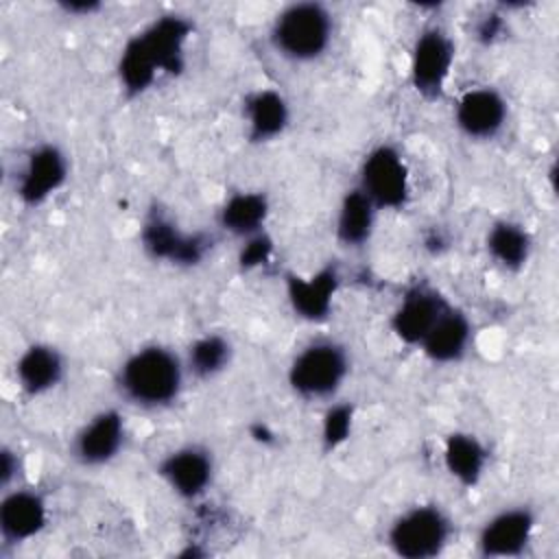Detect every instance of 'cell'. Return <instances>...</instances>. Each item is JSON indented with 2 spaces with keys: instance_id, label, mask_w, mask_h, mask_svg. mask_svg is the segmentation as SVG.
<instances>
[{
  "instance_id": "cell-27",
  "label": "cell",
  "mask_w": 559,
  "mask_h": 559,
  "mask_svg": "<svg viewBox=\"0 0 559 559\" xmlns=\"http://www.w3.org/2000/svg\"><path fill=\"white\" fill-rule=\"evenodd\" d=\"M17 474H20V456L13 448L4 445L0 450V487H2V491L11 489L15 485Z\"/></svg>"
},
{
  "instance_id": "cell-1",
  "label": "cell",
  "mask_w": 559,
  "mask_h": 559,
  "mask_svg": "<svg viewBox=\"0 0 559 559\" xmlns=\"http://www.w3.org/2000/svg\"><path fill=\"white\" fill-rule=\"evenodd\" d=\"M190 35L192 24L186 17L162 15L127 39L116 66L120 90L129 98L142 96L162 74H179Z\"/></svg>"
},
{
  "instance_id": "cell-21",
  "label": "cell",
  "mask_w": 559,
  "mask_h": 559,
  "mask_svg": "<svg viewBox=\"0 0 559 559\" xmlns=\"http://www.w3.org/2000/svg\"><path fill=\"white\" fill-rule=\"evenodd\" d=\"M378 207L358 188L345 190L334 214V238L343 249H362L376 231Z\"/></svg>"
},
{
  "instance_id": "cell-2",
  "label": "cell",
  "mask_w": 559,
  "mask_h": 559,
  "mask_svg": "<svg viewBox=\"0 0 559 559\" xmlns=\"http://www.w3.org/2000/svg\"><path fill=\"white\" fill-rule=\"evenodd\" d=\"M188 378L183 356L162 343H148L131 354L116 369V391L133 408L164 411L173 406Z\"/></svg>"
},
{
  "instance_id": "cell-10",
  "label": "cell",
  "mask_w": 559,
  "mask_h": 559,
  "mask_svg": "<svg viewBox=\"0 0 559 559\" xmlns=\"http://www.w3.org/2000/svg\"><path fill=\"white\" fill-rule=\"evenodd\" d=\"M162 483L181 500H199L214 483V454L199 443H183L168 450L157 467Z\"/></svg>"
},
{
  "instance_id": "cell-22",
  "label": "cell",
  "mask_w": 559,
  "mask_h": 559,
  "mask_svg": "<svg viewBox=\"0 0 559 559\" xmlns=\"http://www.w3.org/2000/svg\"><path fill=\"white\" fill-rule=\"evenodd\" d=\"M271 216V201L262 190L231 192L218 207V225L234 238H251L264 231Z\"/></svg>"
},
{
  "instance_id": "cell-9",
  "label": "cell",
  "mask_w": 559,
  "mask_h": 559,
  "mask_svg": "<svg viewBox=\"0 0 559 559\" xmlns=\"http://www.w3.org/2000/svg\"><path fill=\"white\" fill-rule=\"evenodd\" d=\"M537 515L526 504L504 507L491 513L478 528L476 550L480 557L507 559L526 552L535 537Z\"/></svg>"
},
{
  "instance_id": "cell-15",
  "label": "cell",
  "mask_w": 559,
  "mask_h": 559,
  "mask_svg": "<svg viewBox=\"0 0 559 559\" xmlns=\"http://www.w3.org/2000/svg\"><path fill=\"white\" fill-rule=\"evenodd\" d=\"M445 301L435 288L413 286L408 288L391 312V332L408 347H419L432 323L445 310Z\"/></svg>"
},
{
  "instance_id": "cell-7",
  "label": "cell",
  "mask_w": 559,
  "mask_h": 559,
  "mask_svg": "<svg viewBox=\"0 0 559 559\" xmlns=\"http://www.w3.org/2000/svg\"><path fill=\"white\" fill-rule=\"evenodd\" d=\"M456 59V44L441 24L421 28L408 55L411 87L424 100H439L448 87Z\"/></svg>"
},
{
  "instance_id": "cell-4",
  "label": "cell",
  "mask_w": 559,
  "mask_h": 559,
  "mask_svg": "<svg viewBox=\"0 0 559 559\" xmlns=\"http://www.w3.org/2000/svg\"><path fill=\"white\" fill-rule=\"evenodd\" d=\"M352 371V358L343 343L314 338L288 362L286 382L290 391L308 402H332Z\"/></svg>"
},
{
  "instance_id": "cell-26",
  "label": "cell",
  "mask_w": 559,
  "mask_h": 559,
  "mask_svg": "<svg viewBox=\"0 0 559 559\" xmlns=\"http://www.w3.org/2000/svg\"><path fill=\"white\" fill-rule=\"evenodd\" d=\"M273 255V240L266 231H260L251 238H245L238 249V264L242 271H253L266 264Z\"/></svg>"
},
{
  "instance_id": "cell-6",
  "label": "cell",
  "mask_w": 559,
  "mask_h": 559,
  "mask_svg": "<svg viewBox=\"0 0 559 559\" xmlns=\"http://www.w3.org/2000/svg\"><path fill=\"white\" fill-rule=\"evenodd\" d=\"M371 203L382 212H400L411 201V170L393 144H376L371 146L358 166V183H356Z\"/></svg>"
},
{
  "instance_id": "cell-12",
  "label": "cell",
  "mask_w": 559,
  "mask_h": 559,
  "mask_svg": "<svg viewBox=\"0 0 559 559\" xmlns=\"http://www.w3.org/2000/svg\"><path fill=\"white\" fill-rule=\"evenodd\" d=\"M68 175L70 162L63 148L50 142L37 144L17 173L15 194L22 205L39 207L66 186Z\"/></svg>"
},
{
  "instance_id": "cell-23",
  "label": "cell",
  "mask_w": 559,
  "mask_h": 559,
  "mask_svg": "<svg viewBox=\"0 0 559 559\" xmlns=\"http://www.w3.org/2000/svg\"><path fill=\"white\" fill-rule=\"evenodd\" d=\"M485 251L496 266L518 273L533 255V236L520 221L500 218L485 234Z\"/></svg>"
},
{
  "instance_id": "cell-13",
  "label": "cell",
  "mask_w": 559,
  "mask_h": 559,
  "mask_svg": "<svg viewBox=\"0 0 559 559\" xmlns=\"http://www.w3.org/2000/svg\"><path fill=\"white\" fill-rule=\"evenodd\" d=\"M140 240L151 258L179 266L199 264L207 253V240L201 234L181 231L177 223L162 212L148 214Z\"/></svg>"
},
{
  "instance_id": "cell-8",
  "label": "cell",
  "mask_w": 559,
  "mask_h": 559,
  "mask_svg": "<svg viewBox=\"0 0 559 559\" xmlns=\"http://www.w3.org/2000/svg\"><path fill=\"white\" fill-rule=\"evenodd\" d=\"M452 120L461 135L489 142L502 133L509 120V100L498 87L474 85L461 92L452 107Z\"/></svg>"
},
{
  "instance_id": "cell-18",
  "label": "cell",
  "mask_w": 559,
  "mask_h": 559,
  "mask_svg": "<svg viewBox=\"0 0 559 559\" xmlns=\"http://www.w3.org/2000/svg\"><path fill=\"white\" fill-rule=\"evenodd\" d=\"M474 323L456 306L448 304L417 347L435 365H454L465 358L472 347Z\"/></svg>"
},
{
  "instance_id": "cell-25",
  "label": "cell",
  "mask_w": 559,
  "mask_h": 559,
  "mask_svg": "<svg viewBox=\"0 0 559 559\" xmlns=\"http://www.w3.org/2000/svg\"><path fill=\"white\" fill-rule=\"evenodd\" d=\"M354 419H356V408L354 404L347 402H334L325 408L321 415V428H319V439L323 452H336L343 448L352 432H354Z\"/></svg>"
},
{
  "instance_id": "cell-3",
  "label": "cell",
  "mask_w": 559,
  "mask_h": 559,
  "mask_svg": "<svg viewBox=\"0 0 559 559\" xmlns=\"http://www.w3.org/2000/svg\"><path fill=\"white\" fill-rule=\"evenodd\" d=\"M273 50L290 63L319 61L334 39V15L321 2L284 4L271 20Z\"/></svg>"
},
{
  "instance_id": "cell-24",
  "label": "cell",
  "mask_w": 559,
  "mask_h": 559,
  "mask_svg": "<svg viewBox=\"0 0 559 559\" xmlns=\"http://www.w3.org/2000/svg\"><path fill=\"white\" fill-rule=\"evenodd\" d=\"M234 358V345L225 334L218 332H205L199 334L194 341H190L183 362L188 376L197 380H212L227 371Z\"/></svg>"
},
{
  "instance_id": "cell-28",
  "label": "cell",
  "mask_w": 559,
  "mask_h": 559,
  "mask_svg": "<svg viewBox=\"0 0 559 559\" xmlns=\"http://www.w3.org/2000/svg\"><path fill=\"white\" fill-rule=\"evenodd\" d=\"M500 28H502V22H500L498 15L485 17V20L480 22V26H478V37L485 39V41H491V39L500 33Z\"/></svg>"
},
{
  "instance_id": "cell-11",
  "label": "cell",
  "mask_w": 559,
  "mask_h": 559,
  "mask_svg": "<svg viewBox=\"0 0 559 559\" xmlns=\"http://www.w3.org/2000/svg\"><path fill=\"white\" fill-rule=\"evenodd\" d=\"M127 443V419L118 408H103L72 435L70 454L83 467H105L120 456Z\"/></svg>"
},
{
  "instance_id": "cell-16",
  "label": "cell",
  "mask_w": 559,
  "mask_h": 559,
  "mask_svg": "<svg viewBox=\"0 0 559 559\" xmlns=\"http://www.w3.org/2000/svg\"><path fill=\"white\" fill-rule=\"evenodd\" d=\"M338 286L341 277L334 266H323L312 275L290 273L286 275V299L299 319L319 323L332 314Z\"/></svg>"
},
{
  "instance_id": "cell-17",
  "label": "cell",
  "mask_w": 559,
  "mask_h": 559,
  "mask_svg": "<svg viewBox=\"0 0 559 559\" xmlns=\"http://www.w3.org/2000/svg\"><path fill=\"white\" fill-rule=\"evenodd\" d=\"M13 378L26 397H41L63 382L66 358L50 343H31L17 354Z\"/></svg>"
},
{
  "instance_id": "cell-14",
  "label": "cell",
  "mask_w": 559,
  "mask_h": 559,
  "mask_svg": "<svg viewBox=\"0 0 559 559\" xmlns=\"http://www.w3.org/2000/svg\"><path fill=\"white\" fill-rule=\"evenodd\" d=\"M50 509L44 493L28 487H11L0 500V537L17 546L35 539L48 526Z\"/></svg>"
},
{
  "instance_id": "cell-20",
  "label": "cell",
  "mask_w": 559,
  "mask_h": 559,
  "mask_svg": "<svg viewBox=\"0 0 559 559\" xmlns=\"http://www.w3.org/2000/svg\"><path fill=\"white\" fill-rule=\"evenodd\" d=\"M441 463L454 483L472 489L485 478L489 467V448L474 432L454 430L443 439Z\"/></svg>"
},
{
  "instance_id": "cell-5",
  "label": "cell",
  "mask_w": 559,
  "mask_h": 559,
  "mask_svg": "<svg viewBox=\"0 0 559 559\" xmlns=\"http://www.w3.org/2000/svg\"><path fill=\"white\" fill-rule=\"evenodd\" d=\"M454 524L435 502H417L400 511L386 528V546L402 559L439 557L452 542Z\"/></svg>"
},
{
  "instance_id": "cell-19",
  "label": "cell",
  "mask_w": 559,
  "mask_h": 559,
  "mask_svg": "<svg viewBox=\"0 0 559 559\" xmlns=\"http://www.w3.org/2000/svg\"><path fill=\"white\" fill-rule=\"evenodd\" d=\"M245 133L253 144H266L284 135L290 124V105L282 92L260 87L242 100Z\"/></svg>"
}]
</instances>
